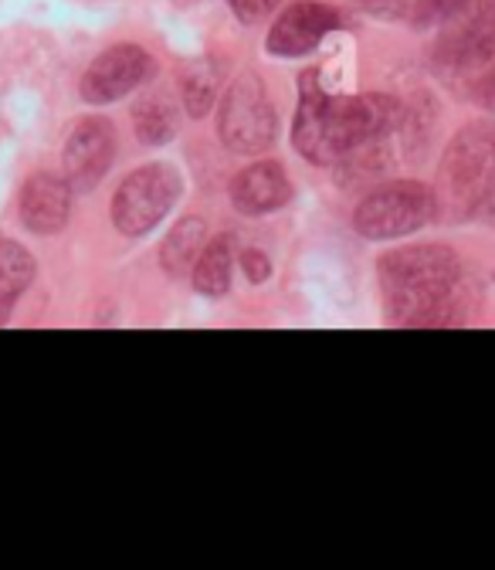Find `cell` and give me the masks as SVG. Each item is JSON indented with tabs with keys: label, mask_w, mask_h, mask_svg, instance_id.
<instances>
[{
	"label": "cell",
	"mask_w": 495,
	"mask_h": 570,
	"mask_svg": "<svg viewBox=\"0 0 495 570\" xmlns=\"http://www.w3.org/2000/svg\"><path fill=\"white\" fill-rule=\"evenodd\" d=\"M407 106L394 96H326L309 71L303 79L293 142L309 164L333 167L374 142H387L407 129Z\"/></svg>",
	"instance_id": "cell-1"
},
{
	"label": "cell",
	"mask_w": 495,
	"mask_h": 570,
	"mask_svg": "<svg viewBox=\"0 0 495 570\" xmlns=\"http://www.w3.org/2000/svg\"><path fill=\"white\" fill-rule=\"evenodd\" d=\"M380 293L397 326H438L462 282V262L448 245H404L380 258Z\"/></svg>",
	"instance_id": "cell-2"
},
{
	"label": "cell",
	"mask_w": 495,
	"mask_h": 570,
	"mask_svg": "<svg viewBox=\"0 0 495 570\" xmlns=\"http://www.w3.org/2000/svg\"><path fill=\"white\" fill-rule=\"evenodd\" d=\"M495 194V122H468L445 147L438 164V207L458 218L478 214Z\"/></svg>",
	"instance_id": "cell-3"
},
{
	"label": "cell",
	"mask_w": 495,
	"mask_h": 570,
	"mask_svg": "<svg viewBox=\"0 0 495 570\" xmlns=\"http://www.w3.org/2000/svg\"><path fill=\"white\" fill-rule=\"evenodd\" d=\"M438 197L417 180H394L367 194L353 214V225L367 242H390L420 232L435 218Z\"/></svg>",
	"instance_id": "cell-4"
},
{
	"label": "cell",
	"mask_w": 495,
	"mask_h": 570,
	"mask_svg": "<svg viewBox=\"0 0 495 570\" xmlns=\"http://www.w3.org/2000/svg\"><path fill=\"white\" fill-rule=\"evenodd\" d=\"M177 197H180L177 170L167 164H147L119 184L112 197V222L129 238L147 235L167 218V210L177 204Z\"/></svg>",
	"instance_id": "cell-5"
},
{
	"label": "cell",
	"mask_w": 495,
	"mask_h": 570,
	"mask_svg": "<svg viewBox=\"0 0 495 570\" xmlns=\"http://www.w3.org/2000/svg\"><path fill=\"white\" fill-rule=\"evenodd\" d=\"M218 132L225 147L245 157L265 154L275 139V109L268 102L265 86L255 76H241L221 99Z\"/></svg>",
	"instance_id": "cell-6"
},
{
	"label": "cell",
	"mask_w": 495,
	"mask_h": 570,
	"mask_svg": "<svg viewBox=\"0 0 495 570\" xmlns=\"http://www.w3.org/2000/svg\"><path fill=\"white\" fill-rule=\"evenodd\" d=\"M435 61L448 76H475L495 61V0H478L445 21Z\"/></svg>",
	"instance_id": "cell-7"
},
{
	"label": "cell",
	"mask_w": 495,
	"mask_h": 570,
	"mask_svg": "<svg viewBox=\"0 0 495 570\" xmlns=\"http://www.w3.org/2000/svg\"><path fill=\"white\" fill-rule=\"evenodd\" d=\"M147 76H150V55L139 45H116L89 65L82 79V96L92 106H106L139 89V82Z\"/></svg>",
	"instance_id": "cell-8"
},
{
	"label": "cell",
	"mask_w": 495,
	"mask_h": 570,
	"mask_svg": "<svg viewBox=\"0 0 495 570\" xmlns=\"http://www.w3.org/2000/svg\"><path fill=\"white\" fill-rule=\"evenodd\" d=\"M116 136L106 119H82L65 142V180L72 190H92L112 167Z\"/></svg>",
	"instance_id": "cell-9"
},
{
	"label": "cell",
	"mask_w": 495,
	"mask_h": 570,
	"mask_svg": "<svg viewBox=\"0 0 495 570\" xmlns=\"http://www.w3.org/2000/svg\"><path fill=\"white\" fill-rule=\"evenodd\" d=\"M339 28V14L319 0H299V4L281 11V18L268 31V51L278 58L309 55L329 31Z\"/></svg>",
	"instance_id": "cell-10"
},
{
	"label": "cell",
	"mask_w": 495,
	"mask_h": 570,
	"mask_svg": "<svg viewBox=\"0 0 495 570\" xmlns=\"http://www.w3.org/2000/svg\"><path fill=\"white\" fill-rule=\"evenodd\" d=\"M72 184L55 174H34L21 190V222L34 235H58L68 222Z\"/></svg>",
	"instance_id": "cell-11"
},
{
	"label": "cell",
	"mask_w": 495,
	"mask_h": 570,
	"mask_svg": "<svg viewBox=\"0 0 495 570\" xmlns=\"http://www.w3.org/2000/svg\"><path fill=\"white\" fill-rule=\"evenodd\" d=\"M286 200H289L286 170L271 160L251 164L231 180V204L241 214H268V210H278Z\"/></svg>",
	"instance_id": "cell-12"
},
{
	"label": "cell",
	"mask_w": 495,
	"mask_h": 570,
	"mask_svg": "<svg viewBox=\"0 0 495 570\" xmlns=\"http://www.w3.org/2000/svg\"><path fill=\"white\" fill-rule=\"evenodd\" d=\"M34 278V258L18 242H0V320L24 296Z\"/></svg>",
	"instance_id": "cell-13"
},
{
	"label": "cell",
	"mask_w": 495,
	"mask_h": 570,
	"mask_svg": "<svg viewBox=\"0 0 495 570\" xmlns=\"http://www.w3.org/2000/svg\"><path fill=\"white\" fill-rule=\"evenodd\" d=\"M207 245V225L200 218H184L180 225H174V232L167 235L164 248H160V262L167 272L184 275L187 268L197 265L200 252Z\"/></svg>",
	"instance_id": "cell-14"
},
{
	"label": "cell",
	"mask_w": 495,
	"mask_h": 570,
	"mask_svg": "<svg viewBox=\"0 0 495 570\" xmlns=\"http://www.w3.org/2000/svg\"><path fill=\"white\" fill-rule=\"evenodd\" d=\"M132 126H136V136L143 139L147 147H164V142H170L177 136L180 116L167 99L143 96L132 106Z\"/></svg>",
	"instance_id": "cell-15"
},
{
	"label": "cell",
	"mask_w": 495,
	"mask_h": 570,
	"mask_svg": "<svg viewBox=\"0 0 495 570\" xmlns=\"http://www.w3.org/2000/svg\"><path fill=\"white\" fill-rule=\"evenodd\" d=\"M231 242L215 238L207 242L197 265H194V289L200 296H225L231 285Z\"/></svg>",
	"instance_id": "cell-16"
},
{
	"label": "cell",
	"mask_w": 495,
	"mask_h": 570,
	"mask_svg": "<svg viewBox=\"0 0 495 570\" xmlns=\"http://www.w3.org/2000/svg\"><path fill=\"white\" fill-rule=\"evenodd\" d=\"M180 92H184V106L190 116H204L215 106V92H218V79L215 71L207 65H197L190 71H184V82H180Z\"/></svg>",
	"instance_id": "cell-17"
},
{
	"label": "cell",
	"mask_w": 495,
	"mask_h": 570,
	"mask_svg": "<svg viewBox=\"0 0 495 570\" xmlns=\"http://www.w3.org/2000/svg\"><path fill=\"white\" fill-rule=\"evenodd\" d=\"M472 4H478V0H417L410 21L414 24H445Z\"/></svg>",
	"instance_id": "cell-18"
},
{
	"label": "cell",
	"mask_w": 495,
	"mask_h": 570,
	"mask_svg": "<svg viewBox=\"0 0 495 570\" xmlns=\"http://www.w3.org/2000/svg\"><path fill=\"white\" fill-rule=\"evenodd\" d=\"M468 92H472V102H475V106H482V109L495 112V61H492L488 68H482V71H478Z\"/></svg>",
	"instance_id": "cell-19"
},
{
	"label": "cell",
	"mask_w": 495,
	"mask_h": 570,
	"mask_svg": "<svg viewBox=\"0 0 495 570\" xmlns=\"http://www.w3.org/2000/svg\"><path fill=\"white\" fill-rule=\"evenodd\" d=\"M225 4L235 11V18H238V21L255 24V21L268 18V14L278 8V0H225Z\"/></svg>",
	"instance_id": "cell-20"
},
{
	"label": "cell",
	"mask_w": 495,
	"mask_h": 570,
	"mask_svg": "<svg viewBox=\"0 0 495 570\" xmlns=\"http://www.w3.org/2000/svg\"><path fill=\"white\" fill-rule=\"evenodd\" d=\"M364 8L377 18H387V21H400V18H410L417 0H364Z\"/></svg>",
	"instance_id": "cell-21"
},
{
	"label": "cell",
	"mask_w": 495,
	"mask_h": 570,
	"mask_svg": "<svg viewBox=\"0 0 495 570\" xmlns=\"http://www.w3.org/2000/svg\"><path fill=\"white\" fill-rule=\"evenodd\" d=\"M241 268H245V275L251 278V282H265L268 275H271V262H268V255H261V252H245L241 255Z\"/></svg>",
	"instance_id": "cell-22"
},
{
	"label": "cell",
	"mask_w": 495,
	"mask_h": 570,
	"mask_svg": "<svg viewBox=\"0 0 495 570\" xmlns=\"http://www.w3.org/2000/svg\"><path fill=\"white\" fill-rule=\"evenodd\" d=\"M478 218H482V222H488V225L495 228V194H492V197L485 200V207L478 210Z\"/></svg>",
	"instance_id": "cell-23"
}]
</instances>
